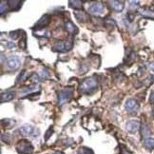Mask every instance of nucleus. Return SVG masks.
<instances>
[{
    "instance_id": "1",
    "label": "nucleus",
    "mask_w": 154,
    "mask_h": 154,
    "mask_svg": "<svg viewBox=\"0 0 154 154\" xmlns=\"http://www.w3.org/2000/svg\"><path fill=\"white\" fill-rule=\"evenodd\" d=\"M98 86V82L96 80V78L94 77H90V78H87L83 81L80 87H79V90L82 92H85V93H88L91 91H93Z\"/></svg>"
},
{
    "instance_id": "2",
    "label": "nucleus",
    "mask_w": 154,
    "mask_h": 154,
    "mask_svg": "<svg viewBox=\"0 0 154 154\" xmlns=\"http://www.w3.org/2000/svg\"><path fill=\"white\" fill-rule=\"evenodd\" d=\"M72 93H73L72 88H66L61 90L58 92V105L62 106L65 103L69 101V99L72 96Z\"/></svg>"
},
{
    "instance_id": "3",
    "label": "nucleus",
    "mask_w": 154,
    "mask_h": 154,
    "mask_svg": "<svg viewBox=\"0 0 154 154\" xmlns=\"http://www.w3.org/2000/svg\"><path fill=\"white\" fill-rule=\"evenodd\" d=\"M16 150L19 154H31L33 151V146L29 141L22 140L17 144Z\"/></svg>"
},
{
    "instance_id": "4",
    "label": "nucleus",
    "mask_w": 154,
    "mask_h": 154,
    "mask_svg": "<svg viewBox=\"0 0 154 154\" xmlns=\"http://www.w3.org/2000/svg\"><path fill=\"white\" fill-rule=\"evenodd\" d=\"M19 133L22 135V136H28V137H29V136H32V137H35V136H38L39 133H35V131H39V130L37 128H35L34 127H32V125H24L19 128L18 129Z\"/></svg>"
},
{
    "instance_id": "5",
    "label": "nucleus",
    "mask_w": 154,
    "mask_h": 154,
    "mask_svg": "<svg viewBox=\"0 0 154 154\" xmlns=\"http://www.w3.org/2000/svg\"><path fill=\"white\" fill-rule=\"evenodd\" d=\"M72 40L57 42L53 46V50L58 52H66L72 50Z\"/></svg>"
},
{
    "instance_id": "6",
    "label": "nucleus",
    "mask_w": 154,
    "mask_h": 154,
    "mask_svg": "<svg viewBox=\"0 0 154 154\" xmlns=\"http://www.w3.org/2000/svg\"><path fill=\"white\" fill-rule=\"evenodd\" d=\"M104 5L102 2H93L88 7V13L93 15H100L104 11Z\"/></svg>"
},
{
    "instance_id": "7",
    "label": "nucleus",
    "mask_w": 154,
    "mask_h": 154,
    "mask_svg": "<svg viewBox=\"0 0 154 154\" xmlns=\"http://www.w3.org/2000/svg\"><path fill=\"white\" fill-rule=\"evenodd\" d=\"M6 65H7L9 69L15 70L20 66V58L17 55H11L6 61Z\"/></svg>"
},
{
    "instance_id": "8",
    "label": "nucleus",
    "mask_w": 154,
    "mask_h": 154,
    "mask_svg": "<svg viewBox=\"0 0 154 154\" xmlns=\"http://www.w3.org/2000/svg\"><path fill=\"white\" fill-rule=\"evenodd\" d=\"M126 128L129 133H136L140 128V122L138 120H129L126 124Z\"/></svg>"
},
{
    "instance_id": "9",
    "label": "nucleus",
    "mask_w": 154,
    "mask_h": 154,
    "mask_svg": "<svg viewBox=\"0 0 154 154\" xmlns=\"http://www.w3.org/2000/svg\"><path fill=\"white\" fill-rule=\"evenodd\" d=\"M50 21H51V16L49 14H45L37 21V23L34 25V27L37 29H42L50 24Z\"/></svg>"
},
{
    "instance_id": "10",
    "label": "nucleus",
    "mask_w": 154,
    "mask_h": 154,
    "mask_svg": "<svg viewBox=\"0 0 154 154\" xmlns=\"http://www.w3.org/2000/svg\"><path fill=\"white\" fill-rule=\"evenodd\" d=\"M109 7L111 10H113L116 13H121V11L125 8V2L124 1H117V0H112L109 2Z\"/></svg>"
},
{
    "instance_id": "11",
    "label": "nucleus",
    "mask_w": 154,
    "mask_h": 154,
    "mask_svg": "<svg viewBox=\"0 0 154 154\" xmlns=\"http://www.w3.org/2000/svg\"><path fill=\"white\" fill-rule=\"evenodd\" d=\"M125 108H126L127 111H128V112H134V111L138 110L139 104L134 99H128L125 104Z\"/></svg>"
},
{
    "instance_id": "12",
    "label": "nucleus",
    "mask_w": 154,
    "mask_h": 154,
    "mask_svg": "<svg viewBox=\"0 0 154 154\" xmlns=\"http://www.w3.org/2000/svg\"><path fill=\"white\" fill-rule=\"evenodd\" d=\"M74 15L76 17V19L79 22H86L88 20V15L86 11L78 10V11H74Z\"/></svg>"
},
{
    "instance_id": "13",
    "label": "nucleus",
    "mask_w": 154,
    "mask_h": 154,
    "mask_svg": "<svg viewBox=\"0 0 154 154\" xmlns=\"http://www.w3.org/2000/svg\"><path fill=\"white\" fill-rule=\"evenodd\" d=\"M14 98V92H11V91H6L1 93V96H0V101L1 103L4 102H9L11 100H13Z\"/></svg>"
},
{
    "instance_id": "14",
    "label": "nucleus",
    "mask_w": 154,
    "mask_h": 154,
    "mask_svg": "<svg viewBox=\"0 0 154 154\" xmlns=\"http://www.w3.org/2000/svg\"><path fill=\"white\" fill-rule=\"evenodd\" d=\"M65 29H66V31L69 33H72V34H75L78 32V29H77L76 26L73 24V23L72 21H68L65 23Z\"/></svg>"
},
{
    "instance_id": "15",
    "label": "nucleus",
    "mask_w": 154,
    "mask_h": 154,
    "mask_svg": "<svg viewBox=\"0 0 154 154\" xmlns=\"http://www.w3.org/2000/svg\"><path fill=\"white\" fill-rule=\"evenodd\" d=\"M143 144L144 146L146 147L147 149H154V138H145L143 141Z\"/></svg>"
},
{
    "instance_id": "16",
    "label": "nucleus",
    "mask_w": 154,
    "mask_h": 154,
    "mask_svg": "<svg viewBox=\"0 0 154 154\" xmlns=\"http://www.w3.org/2000/svg\"><path fill=\"white\" fill-rule=\"evenodd\" d=\"M69 7L73 8L75 11H78L82 9V2L78 0H74V1H69Z\"/></svg>"
},
{
    "instance_id": "17",
    "label": "nucleus",
    "mask_w": 154,
    "mask_h": 154,
    "mask_svg": "<svg viewBox=\"0 0 154 154\" xmlns=\"http://www.w3.org/2000/svg\"><path fill=\"white\" fill-rule=\"evenodd\" d=\"M141 133H142V136L145 138H149L150 134H151V131L150 129L149 128V127H147L146 125H144L143 127H142V129H141Z\"/></svg>"
},
{
    "instance_id": "18",
    "label": "nucleus",
    "mask_w": 154,
    "mask_h": 154,
    "mask_svg": "<svg viewBox=\"0 0 154 154\" xmlns=\"http://www.w3.org/2000/svg\"><path fill=\"white\" fill-rule=\"evenodd\" d=\"M21 3L20 1H8V4H9V7H11L13 10H18L19 7L21 6Z\"/></svg>"
},
{
    "instance_id": "19",
    "label": "nucleus",
    "mask_w": 154,
    "mask_h": 154,
    "mask_svg": "<svg viewBox=\"0 0 154 154\" xmlns=\"http://www.w3.org/2000/svg\"><path fill=\"white\" fill-rule=\"evenodd\" d=\"M77 154H93V151L91 149H88V147H80L77 151Z\"/></svg>"
},
{
    "instance_id": "20",
    "label": "nucleus",
    "mask_w": 154,
    "mask_h": 154,
    "mask_svg": "<svg viewBox=\"0 0 154 154\" xmlns=\"http://www.w3.org/2000/svg\"><path fill=\"white\" fill-rule=\"evenodd\" d=\"M8 9H9V4H8V2L1 1V3H0V13H1V14H4V11H7Z\"/></svg>"
},
{
    "instance_id": "21",
    "label": "nucleus",
    "mask_w": 154,
    "mask_h": 154,
    "mask_svg": "<svg viewBox=\"0 0 154 154\" xmlns=\"http://www.w3.org/2000/svg\"><path fill=\"white\" fill-rule=\"evenodd\" d=\"M119 154H131V152H130L127 147H125L124 146H121L120 147V153Z\"/></svg>"
},
{
    "instance_id": "22",
    "label": "nucleus",
    "mask_w": 154,
    "mask_h": 154,
    "mask_svg": "<svg viewBox=\"0 0 154 154\" xmlns=\"http://www.w3.org/2000/svg\"><path fill=\"white\" fill-rule=\"evenodd\" d=\"M40 75H41V77H43V78H48L49 75H50V73H49L48 70L42 69V70L40 72Z\"/></svg>"
},
{
    "instance_id": "23",
    "label": "nucleus",
    "mask_w": 154,
    "mask_h": 154,
    "mask_svg": "<svg viewBox=\"0 0 154 154\" xmlns=\"http://www.w3.org/2000/svg\"><path fill=\"white\" fill-rule=\"evenodd\" d=\"M19 47H20L21 49H23V50L26 49V35H25V37L19 42Z\"/></svg>"
},
{
    "instance_id": "24",
    "label": "nucleus",
    "mask_w": 154,
    "mask_h": 154,
    "mask_svg": "<svg viewBox=\"0 0 154 154\" xmlns=\"http://www.w3.org/2000/svg\"><path fill=\"white\" fill-rule=\"evenodd\" d=\"M17 32H19V31H16V32H11L10 33V36L11 38H13V39H16V38H18V35L19 33H17Z\"/></svg>"
},
{
    "instance_id": "25",
    "label": "nucleus",
    "mask_w": 154,
    "mask_h": 154,
    "mask_svg": "<svg viewBox=\"0 0 154 154\" xmlns=\"http://www.w3.org/2000/svg\"><path fill=\"white\" fill-rule=\"evenodd\" d=\"M5 46L7 47V48H14L15 47V45H14V42H6L5 43Z\"/></svg>"
},
{
    "instance_id": "26",
    "label": "nucleus",
    "mask_w": 154,
    "mask_h": 154,
    "mask_svg": "<svg viewBox=\"0 0 154 154\" xmlns=\"http://www.w3.org/2000/svg\"><path fill=\"white\" fill-rule=\"evenodd\" d=\"M149 69H150V72H151L152 73H154V62H152V63L149 64Z\"/></svg>"
},
{
    "instance_id": "27",
    "label": "nucleus",
    "mask_w": 154,
    "mask_h": 154,
    "mask_svg": "<svg viewBox=\"0 0 154 154\" xmlns=\"http://www.w3.org/2000/svg\"><path fill=\"white\" fill-rule=\"evenodd\" d=\"M149 100H150V102H151V103H153V104H154V91H153V92H151L150 97H149Z\"/></svg>"
},
{
    "instance_id": "28",
    "label": "nucleus",
    "mask_w": 154,
    "mask_h": 154,
    "mask_svg": "<svg viewBox=\"0 0 154 154\" xmlns=\"http://www.w3.org/2000/svg\"><path fill=\"white\" fill-rule=\"evenodd\" d=\"M52 154H65V153L62 152V151H54Z\"/></svg>"
},
{
    "instance_id": "29",
    "label": "nucleus",
    "mask_w": 154,
    "mask_h": 154,
    "mask_svg": "<svg viewBox=\"0 0 154 154\" xmlns=\"http://www.w3.org/2000/svg\"><path fill=\"white\" fill-rule=\"evenodd\" d=\"M152 114H153V117H154V109H153V112H152Z\"/></svg>"
}]
</instances>
